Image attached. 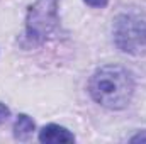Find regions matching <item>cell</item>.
Listing matches in <instances>:
<instances>
[{
    "instance_id": "5",
    "label": "cell",
    "mask_w": 146,
    "mask_h": 144,
    "mask_svg": "<svg viewBox=\"0 0 146 144\" xmlns=\"http://www.w3.org/2000/svg\"><path fill=\"white\" fill-rule=\"evenodd\" d=\"M33 131H34V120L29 115L21 114L17 117L15 124H14V136L17 139H21V141H24V139H27L33 134Z\"/></svg>"
},
{
    "instance_id": "4",
    "label": "cell",
    "mask_w": 146,
    "mask_h": 144,
    "mask_svg": "<svg viewBox=\"0 0 146 144\" xmlns=\"http://www.w3.org/2000/svg\"><path fill=\"white\" fill-rule=\"evenodd\" d=\"M39 141L41 143H51V144H60V143H73L75 136L68 129L58 126V124H48L39 131Z\"/></svg>"
},
{
    "instance_id": "3",
    "label": "cell",
    "mask_w": 146,
    "mask_h": 144,
    "mask_svg": "<svg viewBox=\"0 0 146 144\" xmlns=\"http://www.w3.org/2000/svg\"><path fill=\"white\" fill-rule=\"evenodd\" d=\"M56 24V2L37 0L27 14V36L41 41L51 32Z\"/></svg>"
},
{
    "instance_id": "2",
    "label": "cell",
    "mask_w": 146,
    "mask_h": 144,
    "mask_svg": "<svg viewBox=\"0 0 146 144\" xmlns=\"http://www.w3.org/2000/svg\"><path fill=\"white\" fill-rule=\"evenodd\" d=\"M114 42L117 48L129 54L146 53V22L143 19L122 14L114 22Z\"/></svg>"
},
{
    "instance_id": "7",
    "label": "cell",
    "mask_w": 146,
    "mask_h": 144,
    "mask_svg": "<svg viewBox=\"0 0 146 144\" xmlns=\"http://www.w3.org/2000/svg\"><path fill=\"white\" fill-rule=\"evenodd\" d=\"M87 5H90V7H97V9H104L106 5H107V2L109 0H83Z\"/></svg>"
},
{
    "instance_id": "1",
    "label": "cell",
    "mask_w": 146,
    "mask_h": 144,
    "mask_svg": "<svg viewBox=\"0 0 146 144\" xmlns=\"http://www.w3.org/2000/svg\"><path fill=\"white\" fill-rule=\"evenodd\" d=\"M88 92L99 105L119 110L131 102L134 93V80L126 68L119 65H107L92 75Z\"/></svg>"
},
{
    "instance_id": "6",
    "label": "cell",
    "mask_w": 146,
    "mask_h": 144,
    "mask_svg": "<svg viewBox=\"0 0 146 144\" xmlns=\"http://www.w3.org/2000/svg\"><path fill=\"white\" fill-rule=\"evenodd\" d=\"M9 115H10L9 107H7L5 104H0V124H3V122L9 119Z\"/></svg>"
}]
</instances>
